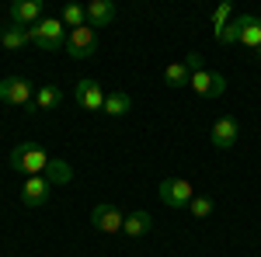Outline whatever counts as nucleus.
I'll return each mask as SVG.
<instances>
[{
  "label": "nucleus",
  "instance_id": "1",
  "mask_svg": "<svg viewBox=\"0 0 261 257\" xmlns=\"http://www.w3.org/2000/svg\"><path fill=\"white\" fill-rule=\"evenodd\" d=\"M49 153L42 150L39 142H18L14 150H11V167L24 174V178H42L45 174V167H49Z\"/></svg>",
  "mask_w": 261,
  "mask_h": 257
},
{
  "label": "nucleus",
  "instance_id": "2",
  "mask_svg": "<svg viewBox=\"0 0 261 257\" xmlns=\"http://www.w3.org/2000/svg\"><path fill=\"white\" fill-rule=\"evenodd\" d=\"M28 39H32V45H39L45 52H60V49H66V28H63L60 18H42L39 24L28 28Z\"/></svg>",
  "mask_w": 261,
  "mask_h": 257
},
{
  "label": "nucleus",
  "instance_id": "3",
  "mask_svg": "<svg viewBox=\"0 0 261 257\" xmlns=\"http://www.w3.org/2000/svg\"><path fill=\"white\" fill-rule=\"evenodd\" d=\"M0 101H4V104H18V108H28V111H32V104H35V87H32V80L4 77V80H0Z\"/></svg>",
  "mask_w": 261,
  "mask_h": 257
},
{
  "label": "nucleus",
  "instance_id": "4",
  "mask_svg": "<svg viewBox=\"0 0 261 257\" xmlns=\"http://www.w3.org/2000/svg\"><path fill=\"white\" fill-rule=\"evenodd\" d=\"M157 195H161V202L167 205V209H188L192 198H195V188H192L185 178H167V181H161Z\"/></svg>",
  "mask_w": 261,
  "mask_h": 257
},
{
  "label": "nucleus",
  "instance_id": "5",
  "mask_svg": "<svg viewBox=\"0 0 261 257\" xmlns=\"http://www.w3.org/2000/svg\"><path fill=\"white\" fill-rule=\"evenodd\" d=\"M94 49H98V32H94L91 24L73 28V32L66 35V56H73V60H87V56H94Z\"/></svg>",
  "mask_w": 261,
  "mask_h": 257
},
{
  "label": "nucleus",
  "instance_id": "6",
  "mask_svg": "<svg viewBox=\"0 0 261 257\" xmlns=\"http://www.w3.org/2000/svg\"><path fill=\"white\" fill-rule=\"evenodd\" d=\"M105 98H108V91L101 87L98 80H81L77 91H73V101L81 104L84 111H101L105 108Z\"/></svg>",
  "mask_w": 261,
  "mask_h": 257
},
{
  "label": "nucleus",
  "instance_id": "7",
  "mask_svg": "<svg viewBox=\"0 0 261 257\" xmlns=\"http://www.w3.org/2000/svg\"><path fill=\"white\" fill-rule=\"evenodd\" d=\"M199 98H220L223 91H226V77L223 73H209V70H199V73H192V83H188Z\"/></svg>",
  "mask_w": 261,
  "mask_h": 257
},
{
  "label": "nucleus",
  "instance_id": "8",
  "mask_svg": "<svg viewBox=\"0 0 261 257\" xmlns=\"http://www.w3.org/2000/svg\"><path fill=\"white\" fill-rule=\"evenodd\" d=\"M91 222H94V230L98 233H122V212L115 209V205H108V202H101V205H94V212H91Z\"/></svg>",
  "mask_w": 261,
  "mask_h": 257
},
{
  "label": "nucleus",
  "instance_id": "9",
  "mask_svg": "<svg viewBox=\"0 0 261 257\" xmlns=\"http://www.w3.org/2000/svg\"><path fill=\"white\" fill-rule=\"evenodd\" d=\"M49 195H53V184H49L45 178H24V184H21V202H24L28 209L45 205Z\"/></svg>",
  "mask_w": 261,
  "mask_h": 257
},
{
  "label": "nucleus",
  "instance_id": "10",
  "mask_svg": "<svg viewBox=\"0 0 261 257\" xmlns=\"http://www.w3.org/2000/svg\"><path fill=\"white\" fill-rule=\"evenodd\" d=\"M11 21H14V28H32V24H39L42 21V0H18L14 7H11Z\"/></svg>",
  "mask_w": 261,
  "mask_h": 257
},
{
  "label": "nucleus",
  "instance_id": "11",
  "mask_svg": "<svg viewBox=\"0 0 261 257\" xmlns=\"http://www.w3.org/2000/svg\"><path fill=\"white\" fill-rule=\"evenodd\" d=\"M237 136H241V125H237L233 115L216 119V125H213V146H216V150H230V146L237 142Z\"/></svg>",
  "mask_w": 261,
  "mask_h": 257
},
{
  "label": "nucleus",
  "instance_id": "12",
  "mask_svg": "<svg viewBox=\"0 0 261 257\" xmlns=\"http://www.w3.org/2000/svg\"><path fill=\"white\" fill-rule=\"evenodd\" d=\"M115 21V4L112 0H91L87 4V24L91 28H105Z\"/></svg>",
  "mask_w": 261,
  "mask_h": 257
},
{
  "label": "nucleus",
  "instance_id": "13",
  "mask_svg": "<svg viewBox=\"0 0 261 257\" xmlns=\"http://www.w3.org/2000/svg\"><path fill=\"white\" fill-rule=\"evenodd\" d=\"M241 45H247L251 52L254 49H261V21L251 18V14H241Z\"/></svg>",
  "mask_w": 261,
  "mask_h": 257
},
{
  "label": "nucleus",
  "instance_id": "14",
  "mask_svg": "<svg viewBox=\"0 0 261 257\" xmlns=\"http://www.w3.org/2000/svg\"><path fill=\"white\" fill-rule=\"evenodd\" d=\"M60 104H63V91L53 87V83H45V87H39V94H35L32 115H35V111H53V108H60Z\"/></svg>",
  "mask_w": 261,
  "mask_h": 257
},
{
  "label": "nucleus",
  "instance_id": "15",
  "mask_svg": "<svg viewBox=\"0 0 261 257\" xmlns=\"http://www.w3.org/2000/svg\"><path fill=\"white\" fill-rule=\"evenodd\" d=\"M150 226H153L150 212H129L125 222H122V233H125V237H146V233H150Z\"/></svg>",
  "mask_w": 261,
  "mask_h": 257
},
{
  "label": "nucleus",
  "instance_id": "16",
  "mask_svg": "<svg viewBox=\"0 0 261 257\" xmlns=\"http://www.w3.org/2000/svg\"><path fill=\"white\" fill-rule=\"evenodd\" d=\"M133 108V98L129 94H122V91H108V98H105V115H112V119H122L125 111Z\"/></svg>",
  "mask_w": 261,
  "mask_h": 257
},
{
  "label": "nucleus",
  "instance_id": "17",
  "mask_svg": "<svg viewBox=\"0 0 261 257\" xmlns=\"http://www.w3.org/2000/svg\"><path fill=\"white\" fill-rule=\"evenodd\" d=\"M42 178L49 181V184H70V181H73V167H70L66 160H49V167H45Z\"/></svg>",
  "mask_w": 261,
  "mask_h": 257
},
{
  "label": "nucleus",
  "instance_id": "18",
  "mask_svg": "<svg viewBox=\"0 0 261 257\" xmlns=\"http://www.w3.org/2000/svg\"><path fill=\"white\" fill-rule=\"evenodd\" d=\"M164 83H167V87H188V83H192V70H188L185 63H171V66L164 70Z\"/></svg>",
  "mask_w": 261,
  "mask_h": 257
},
{
  "label": "nucleus",
  "instance_id": "19",
  "mask_svg": "<svg viewBox=\"0 0 261 257\" xmlns=\"http://www.w3.org/2000/svg\"><path fill=\"white\" fill-rule=\"evenodd\" d=\"M63 24H70V28H84L87 24V7H81V4H66L60 14Z\"/></svg>",
  "mask_w": 261,
  "mask_h": 257
},
{
  "label": "nucleus",
  "instance_id": "20",
  "mask_svg": "<svg viewBox=\"0 0 261 257\" xmlns=\"http://www.w3.org/2000/svg\"><path fill=\"white\" fill-rule=\"evenodd\" d=\"M28 42H32V39H28L24 28H7V32L0 35V45H4V49H24Z\"/></svg>",
  "mask_w": 261,
  "mask_h": 257
},
{
  "label": "nucleus",
  "instance_id": "21",
  "mask_svg": "<svg viewBox=\"0 0 261 257\" xmlns=\"http://www.w3.org/2000/svg\"><path fill=\"white\" fill-rule=\"evenodd\" d=\"M230 21H233V4H220V7L213 11V28H216V32H223Z\"/></svg>",
  "mask_w": 261,
  "mask_h": 257
},
{
  "label": "nucleus",
  "instance_id": "22",
  "mask_svg": "<svg viewBox=\"0 0 261 257\" xmlns=\"http://www.w3.org/2000/svg\"><path fill=\"white\" fill-rule=\"evenodd\" d=\"M188 212H192L195 219L213 216V198H202V195H195V198H192V205H188Z\"/></svg>",
  "mask_w": 261,
  "mask_h": 257
},
{
  "label": "nucleus",
  "instance_id": "23",
  "mask_svg": "<svg viewBox=\"0 0 261 257\" xmlns=\"http://www.w3.org/2000/svg\"><path fill=\"white\" fill-rule=\"evenodd\" d=\"M185 66H188L192 73H199V70H202V56H199V52H188V56H185Z\"/></svg>",
  "mask_w": 261,
  "mask_h": 257
},
{
  "label": "nucleus",
  "instance_id": "24",
  "mask_svg": "<svg viewBox=\"0 0 261 257\" xmlns=\"http://www.w3.org/2000/svg\"><path fill=\"white\" fill-rule=\"evenodd\" d=\"M254 56H258V60H261V49H254Z\"/></svg>",
  "mask_w": 261,
  "mask_h": 257
},
{
  "label": "nucleus",
  "instance_id": "25",
  "mask_svg": "<svg viewBox=\"0 0 261 257\" xmlns=\"http://www.w3.org/2000/svg\"><path fill=\"white\" fill-rule=\"evenodd\" d=\"M258 21H261V18H258Z\"/></svg>",
  "mask_w": 261,
  "mask_h": 257
}]
</instances>
